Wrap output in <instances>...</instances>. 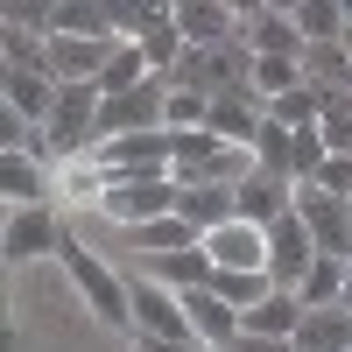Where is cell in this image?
<instances>
[{"label": "cell", "instance_id": "28", "mask_svg": "<svg viewBox=\"0 0 352 352\" xmlns=\"http://www.w3.org/2000/svg\"><path fill=\"white\" fill-rule=\"evenodd\" d=\"M345 56H352V21H345Z\"/></svg>", "mask_w": 352, "mask_h": 352}, {"label": "cell", "instance_id": "3", "mask_svg": "<svg viewBox=\"0 0 352 352\" xmlns=\"http://www.w3.org/2000/svg\"><path fill=\"white\" fill-rule=\"evenodd\" d=\"M99 212L134 232V226H155V219H176V176H141V184H106Z\"/></svg>", "mask_w": 352, "mask_h": 352}, {"label": "cell", "instance_id": "9", "mask_svg": "<svg viewBox=\"0 0 352 352\" xmlns=\"http://www.w3.org/2000/svg\"><path fill=\"white\" fill-rule=\"evenodd\" d=\"M204 254H212V268H232V275H268V232L232 219L219 232H204Z\"/></svg>", "mask_w": 352, "mask_h": 352}, {"label": "cell", "instance_id": "19", "mask_svg": "<svg viewBox=\"0 0 352 352\" xmlns=\"http://www.w3.org/2000/svg\"><path fill=\"white\" fill-rule=\"evenodd\" d=\"M296 296H303V310H331V303H345V261H324V254H317V268L303 275Z\"/></svg>", "mask_w": 352, "mask_h": 352}, {"label": "cell", "instance_id": "18", "mask_svg": "<svg viewBox=\"0 0 352 352\" xmlns=\"http://www.w3.org/2000/svg\"><path fill=\"white\" fill-rule=\"evenodd\" d=\"M127 240H134V254H148V261H155V254H190V247H204V240H197V232H190L184 219H155V226H134Z\"/></svg>", "mask_w": 352, "mask_h": 352}, {"label": "cell", "instance_id": "15", "mask_svg": "<svg viewBox=\"0 0 352 352\" xmlns=\"http://www.w3.org/2000/svg\"><path fill=\"white\" fill-rule=\"evenodd\" d=\"M212 254L204 247H190V254H155L148 261V282H162V289H176V296H184V289H212Z\"/></svg>", "mask_w": 352, "mask_h": 352}, {"label": "cell", "instance_id": "27", "mask_svg": "<svg viewBox=\"0 0 352 352\" xmlns=\"http://www.w3.org/2000/svg\"><path fill=\"white\" fill-rule=\"evenodd\" d=\"M345 310H352V261H345Z\"/></svg>", "mask_w": 352, "mask_h": 352}, {"label": "cell", "instance_id": "8", "mask_svg": "<svg viewBox=\"0 0 352 352\" xmlns=\"http://www.w3.org/2000/svg\"><path fill=\"white\" fill-rule=\"evenodd\" d=\"M64 247V226L50 219V204H21V212H8V232H0V254L14 261H43V254H56Z\"/></svg>", "mask_w": 352, "mask_h": 352}, {"label": "cell", "instance_id": "14", "mask_svg": "<svg viewBox=\"0 0 352 352\" xmlns=\"http://www.w3.org/2000/svg\"><path fill=\"white\" fill-rule=\"evenodd\" d=\"M296 352H352V310H345V303H331V310H303Z\"/></svg>", "mask_w": 352, "mask_h": 352}, {"label": "cell", "instance_id": "26", "mask_svg": "<svg viewBox=\"0 0 352 352\" xmlns=\"http://www.w3.org/2000/svg\"><path fill=\"white\" fill-rule=\"evenodd\" d=\"M226 352H296V345H289V338H261V331H240V338H232Z\"/></svg>", "mask_w": 352, "mask_h": 352}, {"label": "cell", "instance_id": "4", "mask_svg": "<svg viewBox=\"0 0 352 352\" xmlns=\"http://www.w3.org/2000/svg\"><path fill=\"white\" fill-rule=\"evenodd\" d=\"M296 219L310 226V247L324 261H352V204L324 197L317 184H296Z\"/></svg>", "mask_w": 352, "mask_h": 352}, {"label": "cell", "instance_id": "7", "mask_svg": "<svg viewBox=\"0 0 352 352\" xmlns=\"http://www.w3.org/2000/svg\"><path fill=\"white\" fill-rule=\"evenodd\" d=\"M232 197H240V219L261 226V232L296 212V184H289V176H268V169H247L240 184H232Z\"/></svg>", "mask_w": 352, "mask_h": 352}, {"label": "cell", "instance_id": "29", "mask_svg": "<svg viewBox=\"0 0 352 352\" xmlns=\"http://www.w3.org/2000/svg\"><path fill=\"white\" fill-rule=\"evenodd\" d=\"M190 352H219V345H190Z\"/></svg>", "mask_w": 352, "mask_h": 352}, {"label": "cell", "instance_id": "12", "mask_svg": "<svg viewBox=\"0 0 352 352\" xmlns=\"http://www.w3.org/2000/svg\"><path fill=\"white\" fill-rule=\"evenodd\" d=\"M56 92H64V85H56L50 71H8V78H0V106H8V113H21L28 127H50Z\"/></svg>", "mask_w": 352, "mask_h": 352}, {"label": "cell", "instance_id": "5", "mask_svg": "<svg viewBox=\"0 0 352 352\" xmlns=\"http://www.w3.org/2000/svg\"><path fill=\"white\" fill-rule=\"evenodd\" d=\"M240 43L254 56H289V64H303L310 43L296 36V21H289V8H268V0H254V8H240Z\"/></svg>", "mask_w": 352, "mask_h": 352}, {"label": "cell", "instance_id": "22", "mask_svg": "<svg viewBox=\"0 0 352 352\" xmlns=\"http://www.w3.org/2000/svg\"><path fill=\"white\" fill-rule=\"evenodd\" d=\"M303 85V64H289V56H254V99H282Z\"/></svg>", "mask_w": 352, "mask_h": 352}, {"label": "cell", "instance_id": "25", "mask_svg": "<svg viewBox=\"0 0 352 352\" xmlns=\"http://www.w3.org/2000/svg\"><path fill=\"white\" fill-rule=\"evenodd\" d=\"M317 190L352 204V155H331V162H324V176H317Z\"/></svg>", "mask_w": 352, "mask_h": 352}, {"label": "cell", "instance_id": "2", "mask_svg": "<svg viewBox=\"0 0 352 352\" xmlns=\"http://www.w3.org/2000/svg\"><path fill=\"white\" fill-rule=\"evenodd\" d=\"M127 310H134V338H155V345H197L190 331V317H184V296L148 275H134L127 282Z\"/></svg>", "mask_w": 352, "mask_h": 352}, {"label": "cell", "instance_id": "17", "mask_svg": "<svg viewBox=\"0 0 352 352\" xmlns=\"http://www.w3.org/2000/svg\"><path fill=\"white\" fill-rule=\"evenodd\" d=\"M296 324H303V296H289V289H275L261 310H247V331H261V338H289L296 345Z\"/></svg>", "mask_w": 352, "mask_h": 352}, {"label": "cell", "instance_id": "20", "mask_svg": "<svg viewBox=\"0 0 352 352\" xmlns=\"http://www.w3.org/2000/svg\"><path fill=\"white\" fill-rule=\"evenodd\" d=\"M212 296H226L232 310L247 317V310H261V303L275 296V282H268V275H232V268H219V275H212Z\"/></svg>", "mask_w": 352, "mask_h": 352}, {"label": "cell", "instance_id": "13", "mask_svg": "<svg viewBox=\"0 0 352 352\" xmlns=\"http://www.w3.org/2000/svg\"><path fill=\"white\" fill-rule=\"evenodd\" d=\"M289 21H296V36H303L310 50H324V43H345L352 8H345V0H296V8H289Z\"/></svg>", "mask_w": 352, "mask_h": 352}, {"label": "cell", "instance_id": "11", "mask_svg": "<svg viewBox=\"0 0 352 352\" xmlns=\"http://www.w3.org/2000/svg\"><path fill=\"white\" fill-rule=\"evenodd\" d=\"M176 219L204 240V232L240 219V197H232V184H176Z\"/></svg>", "mask_w": 352, "mask_h": 352}, {"label": "cell", "instance_id": "10", "mask_svg": "<svg viewBox=\"0 0 352 352\" xmlns=\"http://www.w3.org/2000/svg\"><path fill=\"white\" fill-rule=\"evenodd\" d=\"M176 36L190 50H226L240 43V8H219V0H176Z\"/></svg>", "mask_w": 352, "mask_h": 352}, {"label": "cell", "instance_id": "6", "mask_svg": "<svg viewBox=\"0 0 352 352\" xmlns=\"http://www.w3.org/2000/svg\"><path fill=\"white\" fill-rule=\"evenodd\" d=\"M310 268H317V247H310V226H303L296 212H289L282 226H268V282H275V289H289V296H296Z\"/></svg>", "mask_w": 352, "mask_h": 352}, {"label": "cell", "instance_id": "1", "mask_svg": "<svg viewBox=\"0 0 352 352\" xmlns=\"http://www.w3.org/2000/svg\"><path fill=\"white\" fill-rule=\"evenodd\" d=\"M56 261H64V275H71V289L85 296V310H92V317H99L106 331H127V338H134V310H127V282L113 275L106 261H99L92 247L78 240V232H64V247H56Z\"/></svg>", "mask_w": 352, "mask_h": 352}, {"label": "cell", "instance_id": "21", "mask_svg": "<svg viewBox=\"0 0 352 352\" xmlns=\"http://www.w3.org/2000/svg\"><path fill=\"white\" fill-rule=\"evenodd\" d=\"M289 148H296V134H289L282 120H261V134H254V169H268V176H289ZM289 184H296V176H289Z\"/></svg>", "mask_w": 352, "mask_h": 352}, {"label": "cell", "instance_id": "23", "mask_svg": "<svg viewBox=\"0 0 352 352\" xmlns=\"http://www.w3.org/2000/svg\"><path fill=\"white\" fill-rule=\"evenodd\" d=\"M331 155H352V92H324V120H317Z\"/></svg>", "mask_w": 352, "mask_h": 352}, {"label": "cell", "instance_id": "16", "mask_svg": "<svg viewBox=\"0 0 352 352\" xmlns=\"http://www.w3.org/2000/svg\"><path fill=\"white\" fill-rule=\"evenodd\" d=\"M0 190H8V212H21V204H50V176L28 155H0Z\"/></svg>", "mask_w": 352, "mask_h": 352}, {"label": "cell", "instance_id": "24", "mask_svg": "<svg viewBox=\"0 0 352 352\" xmlns=\"http://www.w3.org/2000/svg\"><path fill=\"white\" fill-rule=\"evenodd\" d=\"M204 113H212V99H204V92H169L162 127H169V134H197V127H204Z\"/></svg>", "mask_w": 352, "mask_h": 352}]
</instances>
